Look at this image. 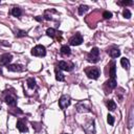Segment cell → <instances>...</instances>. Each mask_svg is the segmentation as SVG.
<instances>
[{"label": "cell", "instance_id": "obj_10", "mask_svg": "<svg viewBox=\"0 0 134 134\" xmlns=\"http://www.w3.org/2000/svg\"><path fill=\"white\" fill-rule=\"evenodd\" d=\"M17 129L20 132H27V127L25 126V124L22 120H18L17 121Z\"/></svg>", "mask_w": 134, "mask_h": 134}, {"label": "cell", "instance_id": "obj_11", "mask_svg": "<svg viewBox=\"0 0 134 134\" xmlns=\"http://www.w3.org/2000/svg\"><path fill=\"white\" fill-rule=\"evenodd\" d=\"M7 69L9 70V71H22L24 68L22 67V66H20V65H7Z\"/></svg>", "mask_w": 134, "mask_h": 134}, {"label": "cell", "instance_id": "obj_26", "mask_svg": "<svg viewBox=\"0 0 134 134\" xmlns=\"http://www.w3.org/2000/svg\"><path fill=\"white\" fill-rule=\"evenodd\" d=\"M121 3L125 5H131V4H133V1H122Z\"/></svg>", "mask_w": 134, "mask_h": 134}, {"label": "cell", "instance_id": "obj_7", "mask_svg": "<svg viewBox=\"0 0 134 134\" xmlns=\"http://www.w3.org/2000/svg\"><path fill=\"white\" fill-rule=\"evenodd\" d=\"M108 53H109V55H110L111 58H117V57H119L120 51H119V49H118V48L113 47V48H111V49H109V50H108Z\"/></svg>", "mask_w": 134, "mask_h": 134}, {"label": "cell", "instance_id": "obj_3", "mask_svg": "<svg viewBox=\"0 0 134 134\" xmlns=\"http://www.w3.org/2000/svg\"><path fill=\"white\" fill-rule=\"evenodd\" d=\"M83 43V37L81 34H75L73 37L70 38L69 40V44L70 45H73V46H76V45H81Z\"/></svg>", "mask_w": 134, "mask_h": 134}, {"label": "cell", "instance_id": "obj_17", "mask_svg": "<svg viewBox=\"0 0 134 134\" xmlns=\"http://www.w3.org/2000/svg\"><path fill=\"white\" fill-rule=\"evenodd\" d=\"M21 14H22V12H21V9H20L19 7H14V8L12 9V15H13L14 17H20Z\"/></svg>", "mask_w": 134, "mask_h": 134}, {"label": "cell", "instance_id": "obj_19", "mask_svg": "<svg viewBox=\"0 0 134 134\" xmlns=\"http://www.w3.org/2000/svg\"><path fill=\"white\" fill-rule=\"evenodd\" d=\"M27 85H28V87H29L30 89H34V88L36 87V81H35L32 77H30V79L27 80Z\"/></svg>", "mask_w": 134, "mask_h": 134}, {"label": "cell", "instance_id": "obj_20", "mask_svg": "<svg viewBox=\"0 0 134 134\" xmlns=\"http://www.w3.org/2000/svg\"><path fill=\"white\" fill-rule=\"evenodd\" d=\"M46 34H47V36H49V37H51V38H53L54 36H55V34H57V31L53 29V28H48L47 30H46Z\"/></svg>", "mask_w": 134, "mask_h": 134}, {"label": "cell", "instance_id": "obj_9", "mask_svg": "<svg viewBox=\"0 0 134 134\" xmlns=\"http://www.w3.org/2000/svg\"><path fill=\"white\" fill-rule=\"evenodd\" d=\"M58 67H59L60 69H62V70H65V71H69V70H71V67H69V65H68L66 62H64V61L59 62Z\"/></svg>", "mask_w": 134, "mask_h": 134}, {"label": "cell", "instance_id": "obj_22", "mask_svg": "<svg viewBox=\"0 0 134 134\" xmlns=\"http://www.w3.org/2000/svg\"><path fill=\"white\" fill-rule=\"evenodd\" d=\"M122 16H124L125 18H127V19H130V18H131V13H130V10L127 9V8H125L124 12H122Z\"/></svg>", "mask_w": 134, "mask_h": 134}, {"label": "cell", "instance_id": "obj_24", "mask_svg": "<svg viewBox=\"0 0 134 134\" xmlns=\"http://www.w3.org/2000/svg\"><path fill=\"white\" fill-rule=\"evenodd\" d=\"M103 17H104L105 19H110V18L112 17V14H111L110 12L106 10V12H104V14H103Z\"/></svg>", "mask_w": 134, "mask_h": 134}, {"label": "cell", "instance_id": "obj_1", "mask_svg": "<svg viewBox=\"0 0 134 134\" xmlns=\"http://www.w3.org/2000/svg\"><path fill=\"white\" fill-rule=\"evenodd\" d=\"M31 54L36 57H44L46 54V49L43 45H37L31 49Z\"/></svg>", "mask_w": 134, "mask_h": 134}, {"label": "cell", "instance_id": "obj_18", "mask_svg": "<svg viewBox=\"0 0 134 134\" xmlns=\"http://www.w3.org/2000/svg\"><path fill=\"white\" fill-rule=\"evenodd\" d=\"M107 85L109 86L110 89L115 88V87H116V81H115V79H111V80H109V81L107 82Z\"/></svg>", "mask_w": 134, "mask_h": 134}, {"label": "cell", "instance_id": "obj_13", "mask_svg": "<svg viewBox=\"0 0 134 134\" xmlns=\"http://www.w3.org/2000/svg\"><path fill=\"white\" fill-rule=\"evenodd\" d=\"M120 64H121V66H122L125 69H127V70L130 68V62H129V60L126 59V58H122V59L120 60Z\"/></svg>", "mask_w": 134, "mask_h": 134}, {"label": "cell", "instance_id": "obj_8", "mask_svg": "<svg viewBox=\"0 0 134 134\" xmlns=\"http://www.w3.org/2000/svg\"><path fill=\"white\" fill-rule=\"evenodd\" d=\"M5 102H6V104H8L9 106H13V107H15L16 104H17L16 97H15V96H12V95L6 96V97H5Z\"/></svg>", "mask_w": 134, "mask_h": 134}, {"label": "cell", "instance_id": "obj_12", "mask_svg": "<svg viewBox=\"0 0 134 134\" xmlns=\"http://www.w3.org/2000/svg\"><path fill=\"white\" fill-rule=\"evenodd\" d=\"M109 73H110L111 79H115V75H116V66H115V63H112V65L110 67V70H109Z\"/></svg>", "mask_w": 134, "mask_h": 134}, {"label": "cell", "instance_id": "obj_21", "mask_svg": "<svg viewBox=\"0 0 134 134\" xmlns=\"http://www.w3.org/2000/svg\"><path fill=\"white\" fill-rule=\"evenodd\" d=\"M87 9H88V6H87V5H81V6L79 7V14H80V15H83Z\"/></svg>", "mask_w": 134, "mask_h": 134}, {"label": "cell", "instance_id": "obj_5", "mask_svg": "<svg viewBox=\"0 0 134 134\" xmlns=\"http://www.w3.org/2000/svg\"><path fill=\"white\" fill-rule=\"evenodd\" d=\"M86 73L88 75L89 79H92V80H96L99 75V71L97 68H90V69H87L86 70Z\"/></svg>", "mask_w": 134, "mask_h": 134}, {"label": "cell", "instance_id": "obj_14", "mask_svg": "<svg viewBox=\"0 0 134 134\" xmlns=\"http://www.w3.org/2000/svg\"><path fill=\"white\" fill-rule=\"evenodd\" d=\"M55 79H57V81H60V82H62V81H64L65 80V76H64V74L57 68L55 69Z\"/></svg>", "mask_w": 134, "mask_h": 134}, {"label": "cell", "instance_id": "obj_16", "mask_svg": "<svg viewBox=\"0 0 134 134\" xmlns=\"http://www.w3.org/2000/svg\"><path fill=\"white\" fill-rule=\"evenodd\" d=\"M107 107H108V109H109L110 111H113V110H115V108H116V104L114 103V100L109 99V100L107 102Z\"/></svg>", "mask_w": 134, "mask_h": 134}, {"label": "cell", "instance_id": "obj_23", "mask_svg": "<svg viewBox=\"0 0 134 134\" xmlns=\"http://www.w3.org/2000/svg\"><path fill=\"white\" fill-rule=\"evenodd\" d=\"M107 121H108L109 125H113V124H114V117H113L112 115L108 114V116H107Z\"/></svg>", "mask_w": 134, "mask_h": 134}, {"label": "cell", "instance_id": "obj_6", "mask_svg": "<svg viewBox=\"0 0 134 134\" xmlns=\"http://www.w3.org/2000/svg\"><path fill=\"white\" fill-rule=\"evenodd\" d=\"M13 60V57L12 54L9 53H4L0 57V66H6L8 65V63Z\"/></svg>", "mask_w": 134, "mask_h": 134}, {"label": "cell", "instance_id": "obj_2", "mask_svg": "<svg viewBox=\"0 0 134 134\" xmlns=\"http://www.w3.org/2000/svg\"><path fill=\"white\" fill-rule=\"evenodd\" d=\"M98 54H99V50L97 47H93L90 51V53L88 54V61L92 62V63H96L98 61Z\"/></svg>", "mask_w": 134, "mask_h": 134}, {"label": "cell", "instance_id": "obj_25", "mask_svg": "<svg viewBox=\"0 0 134 134\" xmlns=\"http://www.w3.org/2000/svg\"><path fill=\"white\" fill-rule=\"evenodd\" d=\"M16 35H17V37H24V36H26V31H24V30H19L18 34H16Z\"/></svg>", "mask_w": 134, "mask_h": 134}, {"label": "cell", "instance_id": "obj_15", "mask_svg": "<svg viewBox=\"0 0 134 134\" xmlns=\"http://www.w3.org/2000/svg\"><path fill=\"white\" fill-rule=\"evenodd\" d=\"M61 53H62V54H65V55L70 54V48H69V46L63 45V46L61 47Z\"/></svg>", "mask_w": 134, "mask_h": 134}, {"label": "cell", "instance_id": "obj_4", "mask_svg": "<svg viewBox=\"0 0 134 134\" xmlns=\"http://www.w3.org/2000/svg\"><path fill=\"white\" fill-rule=\"evenodd\" d=\"M70 105V97L68 95H63L59 99V106L61 109H65Z\"/></svg>", "mask_w": 134, "mask_h": 134}]
</instances>
